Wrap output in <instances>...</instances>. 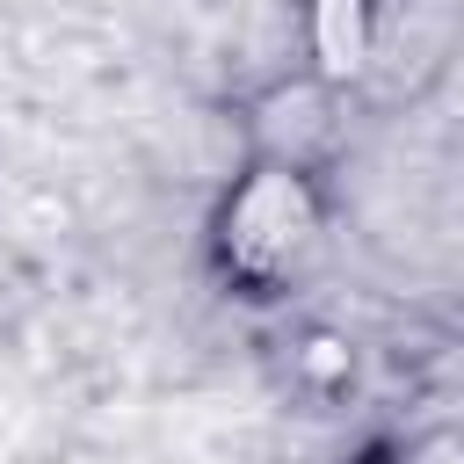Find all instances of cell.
<instances>
[{
    "label": "cell",
    "instance_id": "cell-5",
    "mask_svg": "<svg viewBox=\"0 0 464 464\" xmlns=\"http://www.w3.org/2000/svg\"><path fill=\"white\" fill-rule=\"evenodd\" d=\"M348 464H406V457H384V450H370V457H348Z\"/></svg>",
    "mask_w": 464,
    "mask_h": 464
},
{
    "label": "cell",
    "instance_id": "cell-1",
    "mask_svg": "<svg viewBox=\"0 0 464 464\" xmlns=\"http://www.w3.org/2000/svg\"><path fill=\"white\" fill-rule=\"evenodd\" d=\"M210 254L225 283L239 290H297L326 261V188L319 174L246 160V174L218 196L210 218Z\"/></svg>",
    "mask_w": 464,
    "mask_h": 464
},
{
    "label": "cell",
    "instance_id": "cell-2",
    "mask_svg": "<svg viewBox=\"0 0 464 464\" xmlns=\"http://www.w3.org/2000/svg\"><path fill=\"white\" fill-rule=\"evenodd\" d=\"M246 152L268 167H297V174H326V160L341 152V87L319 72H283L246 102Z\"/></svg>",
    "mask_w": 464,
    "mask_h": 464
},
{
    "label": "cell",
    "instance_id": "cell-4",
    "mask_svg": "<svg viewBox=\"0 0 464 464\" xmlns=\"http://www.w3.org/2000/svg\"><path fill=\"white\" fill-rule=\"evenodd\" d=\"M297 362H304L312 377H348V341H334V334H312Z\"/></svg>",
    "mask_w": 464,
    "mask_h": 464
},
{
    "label": "cell",
    "instance_id": "cell-3",
    "mask_svg": "<svg viewBox=\"0 0 464 464\" xmlns=\"http://www.w3.org/2000/svg\"><path fill=\"white\" fill-rule=\"evenodd\" d=\"M377 22L384 0H304V72L348 94L377 58Z\"/></svg>",
    "mask_w": 464,
    "mask_h": 464
}]
</instances>
